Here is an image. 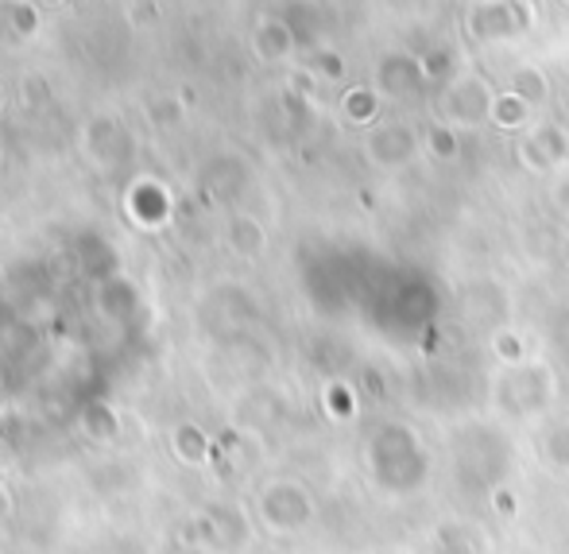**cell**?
Returning <instances> with one entry per match:
<instances>
[{"mask_svg": "<svg viewBox=\"0 0 569 554\" xmlns=\"http://www.w3.org/2000/svg\"><path fill=\"white\" fill-rule=\"evenodd\" d=\"M527 28H531V12L523 8V0H480L469 12V31L485 43L516 39Z\"/></svg>", "mask_w": 569, "mask_h": 554, "instance_id": "cell-5", "label": "cell"}, {"mask_svg": "<svg viewBox=\"0 0 569 554\" xmlns=\"http://www.w3.org/2000/svg\"><path fill=\"white\" fill-rule=\"evenodd\" d=\"M268 520L276 527H302L310 520V496L299 485H279L268 496Z\"/></svg>", "mask_w": 569, "mask_h": 554, "instance_id": "cell-11", "label": "cell"}, {"mask_svg": "<svg viewBox=\"0 0 569 554\" xmlns=\"http://www.w3.org/2000/svg\"><path fill=\"white\" fill-rule=\"evenodd\" d=\"M569 156V136L558 125H539L519 140V159L531 171H555Z\"/></svg>", "mask_w": 569, "mask_h": 554, "instance_id": "cell-8", "label": "cell"}, {"mask_svg": "<svg viewBox=\"0 0 569 554\" xmlns=\"http://www.w3.org/2000/svg\"><path fill=\"white\" fill-rule=\"evenodd\" d=\"M508 93H516L519 101H527V106H542V101L550 98V78L542 75L539 67H516L511 70V82H508Z\"/></svg>", "mask_w": 569, "mask_h": 554, "instance_id": "cell-12", "label": "cell"}, {"mask_svg": "<svg viewBox=\"0 0 569 554\" xmlns=\"http://www.w3.org/2000/svg\"><path fill=\"white\" fill-rule=\"evenodd\" d=\"M427 148L435 151V156H442V159H453V156H457V128H450V125L430 128Z\"/></svg>", "mask_w": 569, "mask_h": 554, "instance_id": "cell-15", "label": "cell"}, {"mask_svg": "<svg viewBox=\"0 0 569 554\" xmlns=\"http://www.w3.org/2000/svg\"><path fill=\"white\" fill-rule=\"evenodd\" d=\"M539 457L547 469L569 477V412L566 415H547L539 427Z\"/></svg>", "mask_w": 569, "mask_h": 554, "instance_id": "cell-10", "label": "cell"}, {"mask_svg": "<svg viewBox=\"0 0 569 554\" xmlns=\"http://www.w3.org/2000/svg\"><path fill=\"white\" fill-rule=\"evenodd\" d=\"M435 554H477V540L461 527H446V532H438Z\"/></svg>", "mask_w": 569, "mask_h": 554, "instance_id": "cell-14", "label": "cell"}, {"mask_svg": "<svg viewBox=\"0 0 569 554\" xmlns=\"http://www.w3.org/2000/svg\"><path fill=\"white\" fill-rule=\"evenodd\" d=\"M453 465H457V477L469 488H496L511 469V446L496 427L477 423V427H465L457 435Z\"/></svg>", "mask_w": 569, "mask_h": 554, "instance_id": "cell-3", "label": "cell"}, {"mask_svg": "<svg viewBox=\"0 0 569 554\" xmlns=\"http://www.w3.org/2000/svg\"><path fill=\"white\" fill-rule=\"evenodd\" d=\"M496 98L492 86L477 75H461L446 86V98H442V117L450 128H477L485 120H492L496 112Z\"/></svg>", "mask_w": 569, "mask_h": 554, "instance_id": "cell-4", "label": "cell"}, {"mask_svg": "<svg viewBox=\"0 0 569 554\" xmlns=\"http://www.w3.org/2000/svg\"><path fill=\"white\" fill-rule=\"evenodd\" d=\"M376 82H380L383 98H411L422 82H427V70H422V59L415 55H383L380 67H376Z\"/></svg>", "mask_w": 569, "mask_h": 554, "instance_id": "cell-9", "label": "cell"}, {"mask_svg": "<svg viewBox=\"0 0 569 554\" xmlns=\"http://www.w3.org/2000/svg\"><path fill=\"white\" fill-rule=\"evenodd\" d=\"M352 106V120H360V125H372L376 117V93L372 90H357L349 101H345V109Z\"/></svg>", "mask_w": 569, "mask_h": 554, "instance_id": "cell-17", "label": "cell"}, {"mask_svg": "<svg viewBox=\"0 0 569 554\" xmlns=\"http://www.w3.org/2000/svg\"><path fill=\"white\" fill-rule=\"evenodd\" d=\"M365 151L376 167H383V171H403V167L415 164V156L422 151V140L415 136L411 125L388 120V125H376L372 132H368Z\"/></svg>", "mask_w": 569, "mask_h": 554, "instance_id": "cell-6", "label": "cell"}, {"mask_svg": "<svg viewBox=\"0 0 569 554\" xmlns=\"http://www.w3.org/2000/svg\"><path fill=\"white\" fill-rule=\"evenodd\" d=\"M558 4H562V8H569V0H558Z\"/></svg>", "mask_w": 569, "mask_h": 554, "instance_id": "cell-19", "label": "cell"}, {"mask_svg": "<svg viewBox=\"0 0 569 554\" xmlns=\"http://www.w3.org/2000/svg\"><path fill=\"white\" fill-rule=\"evenodd\" d=\"M527 117H531V106L527 101H519L516 93H503V98H496V112L492 120L496 125H527Z\"/></svg>", "mask_w": 569, "mask_h": 554, "instance_id": "cell-13", "label": "cell"}, {"mask_svg": "<svg viewBox=\"0 0 569 554\" xmlns=\"http://www.w3.org/2000/svg\"><path fill=\"white\" fill-rule=\"evenodd\" d=\"M368 469L383 493H419L430 481V454L422 446L419 431L407 423H383L368 443Z\"/></svg>", "mask_w": 569, "mask_h": 554, "instance_id": "cell-2", "label": "cell"}, {"mask_svg": "<svg viewBox=\"0 0 569 554\" xmlns=\"http://www.w3.org/2000/svg\"><path fill=\"white\" fill-rule=\"evenodd\" d=\"M488 404H492V412L508 423L547 419L558 404L555 365H547V360H539V357L500 365L492 380H488Z\"/></svg>", "mask_w": 569, "mask_h": 554, "instance_id": "cell-1", "label": "cell"}, {"mask_svg": "<svg viewBox=\"0 0 569 554\" xmlns=\"http://www.w3.org/2000/svg\"><path fill=\"white\" fill-rule=\"evenodd\" d=\"M550 345H555L558 357L569 360V307H562L550 318Z\"/></svg>", "mask_w": 569, "mask_h": 554, "instance_id": "cell-16", "label": "cell"}, {"mask_svg": "<svg viewBox=\"0 0 569 554\" xmlns=\"http://www.w3.org/2000/svg\"><path fill=\"white\" fill-rule=\"evenodd\" d=\"M558 206H562V210L569 214V175L562 182H558Z\"/></svg>", "mask_w": 569, "mask_h": 554, "instance_id": "cell-18", "label": "cell"}, {"mask_svg": "<svg viewBox=\"0 0 569 554\" xmlns=\"http://www.w3.org/2000/svg\"><path fill=\"white\" fill-rule=\"evenodd\" d=\"M461 318L472 330L500 334L508 326V291L496 279H472L461 291Z\"/></svg>", "mask_w": 569, "mask_h": 554, "instance_id": "cell-7", "label": "cell"}]
</instances>
